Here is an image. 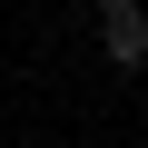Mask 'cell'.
Masks as SVG:
<instances>
[{"label": "cell", "mask_w": 148, "mask_h": 148, "mask_svg": "<svg viewBox=\"0 0 148 148\" xmlns=\"http://www.w3.org/2000/svg\"><path fill=\"white\" fill-rule=\"evenodd\" d=\"M99 49L109 69H148V0H99Z\"/></svg>", "instance_id": "6da1fadb"}]
</instances>
